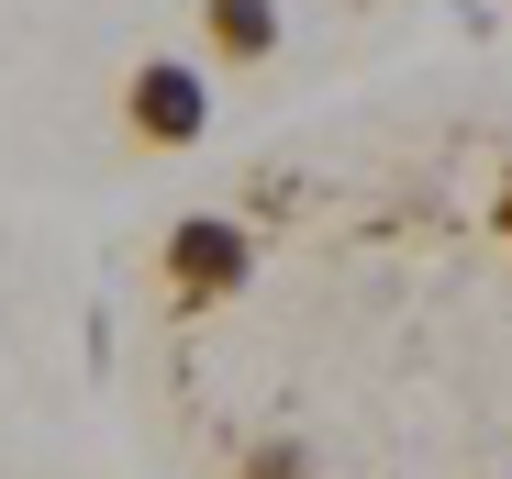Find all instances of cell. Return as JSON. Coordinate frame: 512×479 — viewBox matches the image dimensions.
Listing matches in <instances>:
<instances>
[{
    "mask_svg": "<svg viewBox=\"0 0 512 479\" xmlns=\"http://www.w3.org/2000/svg\"><path fill=\"white\" fill-rule=\"evenodd\" d=\"M245 268H256V246H245V223H234V212H190V223H167V246H156L167 301H234Z\"/></svg>",
    "mask_w": 512,
    "mask_h": 479,
    "instance_id": "cell-1",
    "label": "cell"
},
{
    "mask_svg": "<svg viewBox=\"0 0 512 479\" xmlns=\"http://www.w3.org/2000/svg\"><path fill=\"white\" fill-rule=\"evenodd\" d=\"M123 123H134V145H201L212 134V78L190 56H145L123 78Z\"/></svg>",
    "mask_w": 512,
    "mask_h": 479,
    "instance_id": "cell-2",
    "label": "cell"
},
{
    "mask_svg": "<svg viewBox=\"0 0 512 479\" xmlns=\"http://www.w3.org/2000/svg\"><path fill=\"white\" fill-rule=\"evenodd\" d=\"M201 45L223 67H268L279 56V0H201Z\"/></svg>",
    "mask_w": 512,
    "mask_h": 479,
    "instance_id": "cell-3",
    "label": "cell"
},
{
    "mask_svg": "<svg viewBox=\"0 0 512 479\" xmlns=\"http://www.w3.org/2000/svg\"><path fill=\"white\" fill-rule=\"evenodd\" d=\"M234 479H312V457H301V446H290V435H268V446H256V457H245V468H234Z\"/></svg>",
    "mask_w": 512,
    "mask_h": 479,
    "instance_id": "cell-4",
    "label": "cell"
},
{
    "mask_svg": "<svg viewBox=\"0 0 512 479\" xmlns=\"http://www.w3.org/2000/svg\"><path fill=\"white\" fill-rule=\"evenodd\" d=\"M490 223H501V246H512V168H501V190H490Z\"/></svg>",
    "mask_w": 512,
    "mask_h": 479,
    "instance_id": "cell-5",
    "label": "cell"
}]
</instances>
